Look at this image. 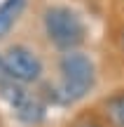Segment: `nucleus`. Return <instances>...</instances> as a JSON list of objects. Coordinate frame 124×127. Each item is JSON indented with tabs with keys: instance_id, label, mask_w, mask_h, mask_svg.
<instances>
[{
	"instance_id": "1",
	"label": "nucleus",
	"mask_w": 124,
	"mask_h": 127,
	"mask_svg": "<svg viewBox=\"0 0 124 127\" xmlns=\"http://www.w3.org/2000/svg\"><path fill=\"white\" fill-rule=\"evenodd\" d=\"M96 87V64L89 54L80 50L61 52L59 57V82L42 85V101H52L59 106H70L82 101Z\"/></svg>"
},
{
	"instance_id": "2",
	"label": "nucleus",
	"mask_w": 124,
	"mask_h": 127,
	"mask_svg": "<svg viewBox=\"0 0 124 127\" xmlns=\"http://www.w3.org/2000/svg\"><path fill=\"white\" fill-rule=\"evenodd\" d=\"M42 33L54 50L73 52L87 40V24L68 5H49L42 12Z\"/></svg>"
},
{
	"instance_id": "3",
	"label": "nucleus",
	"mask_w": 124,
	"mask_h": 127,
	"mask_svg": "<svg viewBox=\"0 0 124 127\" xmlns=\"http://www.w3.org/2000/svg\"><path fill=\"white\" fill-rule=\"evenodd\" d=\"M5 66H7L9 78L21 85H35L42 80V73H45V64L40 54L23 42L9 45L5 50Z\"/></svg>"
},
{
	"instance_id": "4",
	"label": "nucleus",
	"mask_w": 124,
	"mask_h": 127,
	"mask_svg": "<svg viewBox=\"0 0 124 127\" xmlns=\"http://www.w3.org/2000/svg\"><path fill=\"white\" fill-rule=\"evenodd\" d=\"M12 113L17 115L19 123H23V125H28V127H37V125L45 123V118H47V104L40 99V96L28 94L19 106L12 108Z\"/></svg>"
},
{
	"instance_id": "5",
	"label": "nucleus",
	"mask_w": 124,
	"mask_h": 127,
	"mask_svg": "<svg viewBox=\"0 0 124 127\" xmlns=\"http://www.w3.org/2000/svg\"><path fill=\"white\" fill-rule=\"evenodd\" d=\"M28 0H2L0 2V40L9 35L17 21L21 19V14L26 12Z\"/></svg>"
},
{
	"instance_id": "6",
	"label": "nucleus",
	"mask_w": 124,
	"mask_h": 127,
	"mask_svg": "<svg viewBox=\"0 0 124 127\" xmlns=\"http://www.w3.org/2000/svg\"><path fill=\"white\" fill-rule=\"evenodd\" d=\"M103 118L108 120L110 127H124V90L110 94L101 106Z\"/></svg>"
},
{
	"instance_id": "7",
	"label": "nucleus",
	"mask_w": 124,
	"mask_h": 127,
	"mask_svg": "<svg viewBox=\"0 0 124 127\" xmlns=\"http://www.w3.org/2000/svg\"><path fill=\"white\" fill-rule=\"evenodd\" d=\"M73 127H106V125L96 123V120H89V118H82V120H77Z\"/></svg>"
},
{
	"instance_id": "8",
	"label": "nucleus",
	"mask_w": 124,
	"mask_h": 127,
	"mask_svg": "<svg viewBox=\"0 0 124 127\" xmlns=\"http://www.w3.org/2000/svg\"><path fill=\"white\" fill-rule=\"evenodd\" d=\"M7 78H9V73H7V66H5V54L0 52V82L7 80Z\"/></svg>"
},
{
	"instance_id": "9",
	"label": "nucleus",
	"mask_w": 124,
	"mask_h": 127,
	"mask_svg": "<svg viewBox=\"0 0 124 127\" xmlns=\"http://www.w3.org/2000/svg\"><path fill=\"white\" fill-rule=\"evenodd\" d=\"M120 47L124 50V28H122V33H120Z\"/></svg>"
}]
</instances>
